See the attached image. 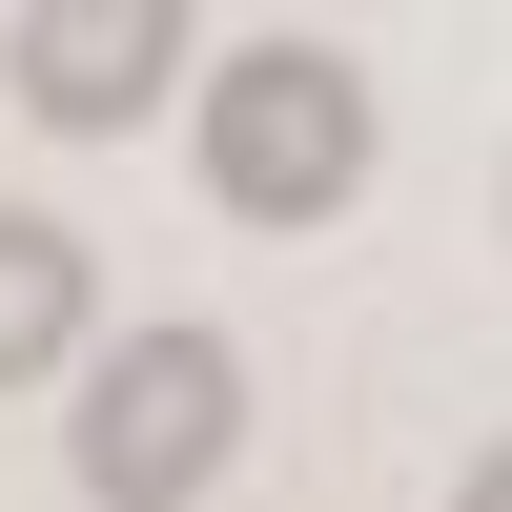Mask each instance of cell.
Masks as SVG:
<instances>
[{
  "label": "cell",
  "instance_id": "cell-4",
  "mask_svg": "<svg viewBox=\"0 0 512 512\" xmlns=\"http://www.w3.org/2000/svg\"><path fill=\"white\" fill-rule=\"evenodd\" d=\"M41 369H82V226L0 205V390H41Z\"/></svg>",
  "mask_w": 512,
  "mask_h": 512
},
{
  "label": "cell",
  "instance_id": "cell-3",
  "mask_svg": "<svg viewBox=\"0 0 512 512\" xmlns=\"http://www.w3.org/2000/svg\"><path fill=\"white\" fill-rule=\"evenodd\" d=\"M0 82L103 144V123H144L164 82H185V21H164V0H21V21H0Z\"/></svg>",
  "mask_w": 512,
  "mask_h": 512
},
{
  "label": "cell",
  "instance_id": "cell-2",
  "mask_svg": "<svg viewBox=\"0 0 512 512\" xmlns=\"http://www.w3.org/2000/svg\"><path fill=\"white\" fill-rule=\"evenodd\" d=\"M62 451H82L103 512H185L246 451V349L226 328H123V349H82V431Z\"/></svg>",
  "mask_w": 512,
  "mask_h": 512
},
{
  "label": "cell",
  "instance_id": "cell-1",
  "mask_svg": "<svg viewBox=\"0 0 512 512\" xmlns=\"http://www.w3.org/2000/svg\"><path fill=\"white\" fill-rule=\"evenodd\" d=\"M205 185L246 226H328L369 185V62L349 41H226L205 62Z\"/></svg>",
  "mask_w": 512,
  "mask_h": 512
},
{
  "label": "cell",
  "instance_id": "cell-5",
  "mask_svg": "<svg viewBox=\"0 0 512 512\" xmlns=\"http://www.w3.org/2000/svg\"><path fill=\"white\" fill-rule=\"evenodd\" d=\"M451 512H512V431H492V451H472V492H451Z\"/></svg>",
  "mask_w": 512,
  "mask_h": 512
}]
</instances>
